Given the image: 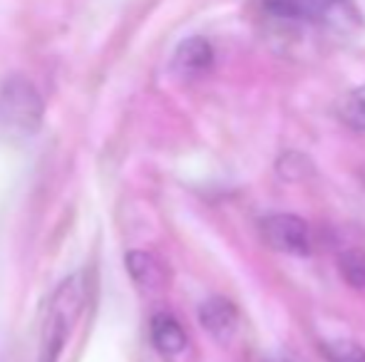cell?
<instances>
[{"mask_svg":"<svg viewBox=\"0 0 365 362\" xmlns=\"http://www.w3.org/2000/svg\"><path fill=\"white\" fill-rule=\"evenodd\" d=\"M87 303V280L73 273L55 285L40 315V350L35 362H60Z\"/></svg>","mask_w":365,"mask_h":362,"instance_id":"1","label":"cell"},{"mask_svg":"<svg viewBox=\"0 0 365 362\" xmlns=\"http://www.w3.org/2000/svg\"><path fill=\"white\" fill-rule=\"evenodd\" d=\"M45 105L35 85L23 75H13L0 85V132L10 139H23L40 129Z\"/></svg>","mask_w":365,"mask_h":362,"instance_id":"2","label":"cell"},{"mask_svg":"<svg viewBox=\"0 0 365 362\" xmlns=\"http://www.w3.org/2000/svg\"><path fill=\"white\" fill-rule=\"evenodd\" d=\"M264 10L279 20L296 23H328L348 25L358 23V13L351 0H261Z\"/></svg>","mask_w":365,"mask_h":362,"instance_id":"3","label":"cell"},{"mask_svg":"<svg viewBox=\"0 0 365 362\" xmlns=\"http://www.w3.org/2000/svg\"><path fill=\"white\" fill-rule=\"evenodd\" d=\"M264 238L271 248L281 253H291V256H306L311 251V233H308V223L303 218L293 216V213H276L269 216L261 223Z\"/></svg>","mask_w":365,"mask_h":362,"instance_id":"4","label":"cell"},{"mask_svg":"<svg viewBox=\"0 0 365 362\" xmlns=\"http://www.w3.org/2000/svg\"><path fill=\"white\" fill-rule=\"evenodd\" d=\"M212 65H214V48L202 35H194V38L184 40L172 60L174 73L182 75V78H199V75L209 73Z\"/></svg>","mask_w":365,"mask_h":362,"instance_id":"5","label":"cell"},{"mask_svg":"<svg viewBox=\"0 0 365 362\" xmlns=\"http://www.w3.org/2000/svg\"><path fill=\"white\" fill-rule=\"evenodd\" d=\"M236 320H239V313H236L234 303L226 298H209L199 308V323L212 338L221 340V343H226L236 333Z\"/></svg>","mask_w":365,"mask_h":362,"instance_id":"6","label":"cell"},{"mask_svg":"<svg viewBox=\"0 0 365 362\" xmlns=\"http://www.w3.org/2000/svg\"><path fill=\"white\" fill-rule=\"evenodd\" d=\"M152 343L162 355H179L187 348V333L179 320L169 313H157L152 318Z\"/></svg>","mask_w":365,"mask_h":362,"instance_id":"7","label":"cell"},{"mask_svg":"<svg viewBox=\"0 0 365 362\" xmlns=\"http://www.w3.org/2000/svg\"><path fill=\"white\" fill-rule=\"evenodd\" d=\"M127 271L135 278V283H140L142 288H159L164 283V271L157 263V258L149 256L145 251H132L127 253Z\"/></svg>","mask_w":365,"mask_h":362,"instance_id":"8","label":"cell"},{"mask_svg":"<svg viewBox=\"0 0 365 362\" xmlns=\"http://www.w3.org/2000/svg\"><path fill=\"white\" fill-rule=\"evenodd\" d=\"M341 117L353 129L365 132V85L351 90L341 102Z\"/></svg>","mask_w":365,"mask_h":362,"instance_id":"9","label":"cell"},{"mask_svg":"<svg viewBox=\"0 0 365 362\" xmlns=\"http://www.w3.org/2000/svg\"><path fill=\"white\" fill-rule=\"evenodd\" d=\"M341 275L353 288H365V251H346L338 258Z\"/></svg>","mask_w":365,"mask_h":362,"instance_id":"10","label":"cell"},{"mask_svg":"<svg viewBox=\"0 0 365 362\" xmlns=\"http://www.w3.org/2000/svg\"><path fill=\"white\" fill-rule=\"evenodd\" d=\"M323 353L331 362H365V350L348 340H336V343L323 345Z\"/></svg>","mask_w":365,"mask_h":362,"instance_id":"11","label":"cell"},{"mask_svg":"<svg viewBox=\"0 0 365 362\" xmlns=\"http://www.w3.org/2000/svg\"><path fill=\"white\" fill-rule=\"evenodd\" d=\"M276 362H291V360H286V358H284V360H276Z\"/></svg>","mask_w":365,"mask_h":362,"instance_id":"12","label":"cell"}]
</instances>
